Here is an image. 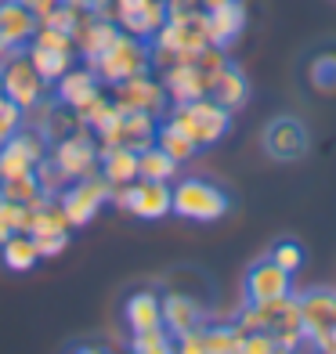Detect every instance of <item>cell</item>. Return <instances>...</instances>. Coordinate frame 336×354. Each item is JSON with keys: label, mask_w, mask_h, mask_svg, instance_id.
<instances>
[{"label": "cell", "mask_w": 336, "mask_h": 354, "mask_svg": "<svg viewBox=\"0 0 336 354\" xmlns=\"http://www.w3.org/2000/svg\"><path fill=\"white\" fill-rule=\"evenodd\" d=\"M235 326L246 333H271L279 351H297L304 347V326H300V300L293 293H286L279 300L253 304L246 300L235 315Z\"/></svg>", "instance_id": "obj_1"}, {"label": "cell", "mask_w": 336, "mask_h": 354, "mask_svg": "<svg viewBox=\"0 0 336 354\" xmlns=\"http://www.w3.org/2000/svg\"><path fill=\"white\" fill-rule=\"evenodd\" d=\"M170 120L178 123L199 149H210V145L224 141L228 131H232V109L214 102L210 94H203V98H196V102H185V105H174Z\"/></svg>", "instance_id": "obj_2"}, {"label": "cell", "mask_w": 336, "mask_h": 354, "mask_svg": "<svg viewBox=\"0 0 336 354\" xmlns=\"http://www.w3.org/2000/svg\"><path fill=\"white\" fill-rule=\"evenodd\" d=\"M91 69L98 73L102 84H120V80H131V76H141V73H152V62H149V44L134 37V33H123L112 40L105 51L91 62Z\"/></svg>", "instance_id": "obj_3"}, {"label": "cell", "mask_w": 336, "mask_h": 354, "mask_svg": "<svg viewBox=\"0 0 336 354\" xmlns=\"http://www.w3.org/2000/svg\"><path fill=\"white\" fill-rule=\"evenodd\" d=\"M170 192H174L170 210L185 221H199V224L221 221L232 206V199L224 196V188H217L214 181H203V177H181Z\"/></svg>", "instance_id": "obj_4"}, {"label": "cell", "mask_w": 336, "mask_h": 354, "mask_svg": "<svg viewBox=\"0 0 336 354\" xmlns=\"http://www.w3.org/2000/svg\"><path fill=\"white\" fill-rule=\"evenodd\" d=\"M105 203H112V185L102 177V170L80 177V181H69L58 192V206L66 214L69 228H87Z\"/></svg>", "instance_id": "obj_5"}, {"label": "cell", "mask_w": 336, "mask_h": 354, "mask_svg": "<svg viewBox=\"0 0 336 354\" xmlns=\"http://www.w3.org/2000/svg\"><path fill=\"white\" fill-rule=\"evenodd\" d=\"M112 203L131 217L163 221L174 206V192H170V181H145V177H138V181L123 185V188H112Z\"/></svg>", "instance_id": "obj_6"}, {"label": "cell", "mask_w": 336, "mask_h": 354, "mask_svg": "<svg viewBox=\"0 0 336 354\" xmlns=\"http://www.w3.org/2000/svg\"><path fill=\"white\" fill-rule=\"evenodd\" d=\"M0 80H4V94L15 105H22L26 112L40 109L47 102V94H51V84L33 69V62L26 58V51H19L0 66Z\"/></svg>", "instance_id": "obj_7"}, {"label": "cell", "mask_w": 336, "mask_h": 354, "mask_svg": "<svg viewBox=\"0 0 336 354\" xmlns=\"http://www.w3.org/2000/svg\"><path fill=\"white\" fill-rule=\"evenodd\" d=\"M156 127H159V116H152V112H116L112 120H105L98 131V145H123V149H149V145H156Z\"/></svg>", "instance_id": "obj_8"}, {"label": "cell", "mask_w": 336, "mask_h": 354, "mask_svg": "<svg viewBox=\"0 0 336 354\" xmlns=\"http://www.w3.org/2000/svg\"><path fill=\"white\" fill-rule=\"evenodd\" d=\"M47 156L62 167V174H66L69 181H80V177L98 170V138H94L91 127H80L76 134L47 145Z\"/></svg>", "instance_id": "obj_9"}, {"label": "cell", "mask_w": 336, "mask_h": 354, "mask_svg": "<svg viewBox=\"0 0 336 354\" xmlns=\"http://www.w3.org/2000/svg\"><path fill=\"white\" fill-rule=\"evenodd\" d=\"M109 98L116 102V109H123V112H152V116H163L167 105H170L163 80H156V76H149V73L112 84Z\"/></svg>", "instance_id": "obj_10"}, {"label": "cell", "mask_w": 336, "mask_h": 354, "mask_svg": "<svg viewBox=\"0 0 336 354\" xmlns=\"http://www.w3.org/2000/svg\"><path fill=\"white\" fill-rule=\"evenodd\" d=\"M308 127L297 116H275L264 127V152L275 159V163H297V159L308 156Z\"/></svg>", "instance_id": "obj_11"}, {"label": "cell", "mask_w": 336, "mask_h": 354, "mask_svg": "<svg viewBox=\"0 0 336 354\" xmlns=\"http://www.w3.org/2000/svg\"><path fill=\"white\" fill-rule=\"evenodd\" d=\"M44 156H47L44 134L40 131H26V127H22L19 134H11L8 141H0V181L37 170V163Z\"/></svg>", "instance_id": "obj_12"}, {"label": "cell", "mask_w": 336, "mask_h": 354, "mask_svg": "<svg viewBox=\"0 0 336 354\" xmlns=\"http://www.w3.org/2000/svg\"><path fill=\"white\" fill-rule=\"evenodd\" d=\"M112 22L123 33L152 40L159 33V26L167 22V4L163 0H112Z\"/></svg>", "instance_id": "obj_13"}, {"label": "cell", "mask_w": 336, "mask_h": 354, "mask_svg": "<svg viewBox=\"0 0 336 354\" xmlns=\"http://www.w3.org/2000/svg\"><path fill=\"white\" fill-rule=\"evenodd\" d=\"M156 44L170 47L174 55H192V51H203L210 44V33H206V11L196 15H185V19H167L159 26V33L152 37Z\"/></svg>", "instance_id": "obj_14"}, {"label": "cell", "mask_w": 336, "mask_h": 354, "mask_svg": "<svg viewBox=\"0 0 336 354\" xmlns=\"http://www.w3.org/2000/svg\"><path fill=\"white\" fill-rule=\"evenodd\" d=\"M300 300V326H304V340H318L326 336L333 326H336V289L329 286H318V289H308Z\"/></svg>", "instance_id": "obj_15"}, {"label": "cell", "mask_w": 336, "mask_h": 354, "mask_svg": "<svg viewBox=\"0 0 336 354\" xmlns=\"http://www.w3.org/2000/svg\"><path fill=\"white\" fill-rule=\"evenodd\" d=\"M290 279H293L290 271L279 268L271 257H264V261L250 264V271H246V300H253V304L279 300L290 293Z\"/></svg>", "instance_id": "obj_16"}, {"label": "cell", "mask_w": 336, "mask_h": 354, "mask_svg": "<svg viewBox=\"0 0 336 354\" xmlns=\"http://www.w3.org/2000/svg\"><path fill=\"white\" fill-rule=\"evenodd\" d=\"M159 304H163V326L167 333L178 340L181 333H192V329H199L206 326V311H203V304L196 297H185L178 293V289H170V293L159 297Z\"/></svg>", "instance_id": "obj_17"}, {"label": "cell", "mask_w": 336, "mask_h": 354, "mask_svg": "<svg viewBox=\"0 0 336 354\" xmlns=\"http://www.w3.org/2000/svg\"><path fill=\"white\" fill-rule=\"evenodd\" d=\"M243 29H246V0H228V4L206 11V33H210L214 47L228 51V47L243 37Z\"/></svg>", "instance_id": "obj_18"}, {"label": "cell", "mask_w": 336, "mask_h": 354, "mask_svg": "<svg viewBox=\"0 0 336 354\" xmlns=\"http://www.w3.org/2000/svg\"><path fill=\"white\" fill-rule=\"evenodd\" d=\"M37 15L22 0H0V44L8 47H26L37 33Z\"/></svg>", "instance_id": "obj_19"}, {"label": "cell", "mask_w": 336, "mask_h": 354, "mask_svg": "<svg viewBox=\"0 0 336 354\" xmlns=\"http://www.w3.org/2000/svg\"><path fill=\"white\" fill-rule=\"evenodd\" d=\"M159 80H163L167 98L174 105H185V102H196V98H203V94H210L206 80L199 76V69L192 66V62H174L170 69L159 73Z\"/></svg>", "instance_id": "obj_20"}, {"label": "cell", "mask_w": 336, "mask_h": 354, "mask_svg": "<svg viewBox=\"0 0 336 354\" xmlns=\"http://www.w3.org/2000/svg\"><path fill=\"white\" fill-rule=\"evenodd\" d=\"M80 127H87L84 116H80V109H73V105H66V102H58V98L40 105V123H37V131L44 134L47 145H55V141H62V138L76 134Z\"/></svg>", "instance_id": "obj_21"}, {"label": "cell", "mask_w": 336, "mask_h": 354, "mask_svg": "<svg viewBox=\"0 0 336 354\" xmlns=\"http://www.w3.org/2000/svg\"><path fill=\"white\" fill-rule=\"evenodd\" d=\"M98 170L112 188L138 181V152L123 145H98Z\"/></svg>", "instance_id": "obj_22"}, {"label": "cell", "mask_w": 336, "mask_h": 354, "mask_svg": "<svg viewBox=\"0 0 336 354\" xmlns=\"http://www.w3.org/2000/svg\"><path fill=\"white\" fill-rule=\"evenodd\" d=\"M98 91H102V80H98V73H94L87 62H84V69H66L55 80V98L73 105V109H80L87 98H94Z\"/></svg>", "instance_id": "obj_23"}, {"label": "cell", "mask_w": 336, "mask_h": 354, "mask_svg": "<svg viewBox=\"0 0 336 354\" xmlns=\"http://www.w3.org/2000/svg\"><path fill=\"white\" fill-rule=\"evenodd\" d=\"M123 322H127L131 333H145L152 326H163V304H159V293H152V289L131 293L127 304H123Z\"/></svg>", "instance_id": "obj_24"}, {"label": "cell", "mask_w": 336, "mask_h": 354, "mask_svg": "<svg viewBox=\"0 0 336 354\" xmlns=\"http://www.w3.org/2000/svg\"><path fill=\"white\" fill-rule=\"evenodd\" d=\"M26 232L29 235H62V232H73L66 214L55 196H40L26 206Z\"/></svg>", "instance_id": "obj_25"}, {"label": "cell", "mask_w": 336, "mask_h": 354, "mask_svg": "<svg viewBox=\"0 0 336 354\" xmlns=\"http://www.w3.org/2000/svg\"><path fill=\"white\" fill-rule=\"evenodd\" d=\"M210 98L221 102L224 109H232V112L246 109V102H250V80H246V73H243V69H235L232 62H228V66L221 69V76L214 80Z\"/></svg>", "instance_id": "obj_26"}, {"label": "cell", "mask_w": 336, "mask_h": 354, "mask_svg": "<svg viewBox=\"0 0 336 354\" xmlns=\"http://www.w3.org/2000/svg\"><path fill=\"white\" fill-rule=\"evenodd\" d=\"M116 37H120V26L112 19H91L84 29H80V37H76V51L84 55V62L91 66V62L98 58Z\"/></svg>", "instance_id": "obj_27"}, {"label": "cell", "mask_w": 336, "mask_h": 354, "mask_svg": "<svg viewBox=\"0 0 336 354\" xmlns=\"http://www.w3.org/2000/svg\"><path fill=\"white\" fill-rule=\"evenodd\" d=\"M0 261H4V268H11V271H33L37 261H40L33 235L19 232V235L4 239V243H0Z\"/></svg>", "instance_id": "obj_28"}, {"label": "cell", "mask_w": 336, "mask_h": 354, "mask_svg": "<svg viewBox=\"0 0 336 354\" xmlns=\"http://www.w3.org/2000/svg\"><path fill=\"white\" fill-rule=\"evenodd\" d=\"M178 159L167 156L159 145H149V149L138 152V177H145V181H174L178 177Z\"/></svg>", "instance_id": "obj_29"}, {"label": "cell", "mask_w": 336, "mask_h": 354, "mask_svg": "<svg viewBox=\"0 0 336 354\" xmlns=\"http://www.w3.org/2000/svg\"><path fill=\"white\" fill-rule=\"evenodd\" d=\"M156 145H159V149H163L167 156L178 159V163H185V159H192V156L199 152V145L192 141V138H188V134H185V131H181V127L174 123L170 116L156 127Z\"/></svg>", "instance_id": "obj_30"}, {"label": "cell", "mask_w": 336, "mask_h": 354, "mask_svg": "<svg viewBox=\"0 0 336 354\" xmlns=\"http://www.w3.org/2000/svg\"><path fill=\"white\" fill-rule=\"evenodd\" d=\"M308 87L318 94H336V51H315L304 69Z\"/></svg>", "instance_id": "obj_31"}, {"label": "cell", "mask_w": 336, "mask_h": 354, "mask_svg": "<svg viewBox=\"0 0 336 354\" xmlns=\"http://www.w3.org/2000/svg\"><path fill=\"white\" fill-rule=\"evenodd\" d=\"M26 58L33 62V69L47 80V84H55V80L73 69V51H51V47H37V44H29V51Z\"/></svg>", "instance_id": "obj_32"}, {"label": "cell", "mask_w": 336, "mask_h": 354, "mask_svg": "<svg viewBox=\"0 0 336 354\" xmlns=\"http://www.w3.org/2000/svg\"><path fill=\"white\" fill-rule=\"evenodd\" d=\"M203 336L206 354H243L246 329H239L235 322H224V326H203Z\"/></svg>", "instance_id": "obj_33"}, {"label": "cell", "mask_w": 336, "mask_h": 354, "mask_svg": "<svg viewBox=\"0 0 336 354\" xmlns=\"http://www.w3.org/2000/svg\"><path fill=\"white\" fill-rule=\"evenodd\" d=\"M131 351L134 354H170L174 351V336L167 326H152L145 333H131Z\"/></svg>", "instance_id": "obj_34"}, {"label": "cell", "mask_w": 336, "mask_h": 354, "mask_svg": "<svg viewBox=\"0 0 336 354\" xmlns=\"http://www.w3.org/2000/svg\"><path fill=\"white\" fill-rule=\"evenodd\" d=\"M0 196L29 206L33 199H40L44 192H40V185H37V174L29 170V174H19V177H8V181H0Z\"/></svg>", "instance_id": "obj_35"}, {"label": "cell", "mask_w": 336, "mask_h": 354, "mask_svg": "<svg viewBox=\"0 0 336 354\" xmlns=\"http://www.w3.org/2000/svg\"><path fill=\"white\" fill-rule=\"evenodd\" d=\"M33 174H37V185H40L44 196H55V199H58V192L69 185V177L62 174V167L55 163L51 156H44L40 163H37V170H33Z\"/></svg>", "instance_id": "obj_36"}, {"label": "cell", "mask_w": 336, "mask_h": 354, "mask_svg": "<svg viewBox=\"0 0 336 354\" xmlns=\"http://www.w3.org/2000/svg\"><path fill=\"white\" fill-rule=\"evenodd\" d=\"M19 232H26V206L0 196V243L19 235Z\"/></svg>", "instance_id": "obj_37"}, {"label": "cell", "mask_w": 336, "mask_h": 354, "mask_svg": "<svg viewBox=\"0 0 336 354\" xmlns=\"http://www.w3.org/2000/svg\"><path fill=\"white\" fill-rule=\"evenodd\" d=\"M271 261H275L279 268H286L290 275H297V271L304 268V250H300V243H293V239H279V243L271 246Z\"/></svg>", "instance_id": "obj_38"}, {"label": "cell", "mask_w": 336, "mask_h": 354, "mask_svg": "<svg viewBox=\"0 0 336 354\" xmlns=\"http://www.w3.org/2000/svg\"><path fill=\"white\" fill-rule=\"evenodd\" d=\"M29 44H37V47H51V51H73L76 55V40L69 33H62V29L55 26H37V33Z\"/></svg>", "instance_id": "obj_39"}, {"label": "cell", "mask_w": 336, "mask_h": 354, "mask_svg": "<svg viewBox=\"0 0 336 354\" xmlns=\"http://www.w3.org/2000/svg\"><path fill=\"white\" fill-rule=\"evenodd\" d=\"M22 120H26V109L15 105L8 94H4V98H0V141H8L11 134H19L22 131Z\"/></svg>", "instance_id": "obj_40"}, {"label": "cell", "mask_w": 336, "mask_h": 354, "mask_svg": "<svg viewBox=\"0 0 336 354\" xmlns=\"http://www.w3.org/2000/svg\"><path fill=\"white\" fill-rule=\"evenodd\" d=\"M33 243H37L40 257H58L62 250L69 246V232H62V235H33Z\"/></svg>", "instance_id": "obj_41"}, {"label": "cell", "mask_w": 336, "mask_h": 354, "mask_svg": "<svg viewBox=\"0 0 336 354\" xmlns=\"http://www.w3.org/2000/svg\"><path fill=\"white\" fill-rule=\"evenodd\" d=\"M174 347H178L181 354H206V336H203V326L192 329V333H181L178 340H174Z\"/></svg>", "instance_id": "obj_42"}, {"label": "cell", "mask_w": 336, "mask_h": 354, "mask_svg": "<svg viewBox=\"0 0 336 354\" xmlns=\"http://www.w3.org/2000/svg\"><path fill=\"white\" fill-rule=\"evenodd\" d=\"M243 351H250V354H271V351H279V344H275V336H271V333H246Z\"/></svg>", "instance_id": "obj_43"}, {"label": "cell", "mask_w": 336, "mask_h": 354, "mask_svg": "<svg viewBox=\"0 0 336 354\" xmlns=\"http://www.w3.org/2000/svg\"><path fill=\"white\" fill-rule=\"evenodd\" d=\"M163 4H167V19H185V15L203 11L199 0H163Z\"/></svg>", "instance_id": "obj_44"}, {"label": "cell", "mask_w": 336, "mask_h": 354, "mask_svg": "<svg viewBox=\"0 0 336 354\" xmlns=\"http://www.w3.org/2000/svg\"><path fill=\"white\" fill-rule=\"evenodd\" d=\"M22 4H26L29 11H33V15H37V22H40L47 11H55V8L62 4V0H22Z\"/></svg>", "instance_id": "obj_45"}, {"label": "cell", "mask_w": 336, "mask_h": 354, "mask_svg": "<svg viewBox=\"0 0 336 354\" xmlns=\"http://www.w3.org/2000/svg\"><path fill=\"white\" fill-rule=\"evenodd\" d=\"M315 347H318V351H326V354H336V326H333L326 336H318Z\"/></svg>", "instance_id": "obj_46"}, {"label": "cell", "mask_w": 336, "mask_h": 354, "mask_svg": "<svg viewBox=\"0 0 336 354\" xmlns=\"http://www.w3.org/2000/svg\"><path fill=\"white\" fill-rule=\"evenodd\" d=\"M203 11H210V8H221V4H228V0H199Z\"/></svg>", "instance_id": "obj_47"}, {"label": "cell", "mask_w": 336, "mask_h": 354, "mask_svg": "<svg viewBox=\"0 0 336 354\" xmlns=\"http://www.w3.org/2000/svg\"><path fill=\"white\" fill-rule=\"evenodd\" d=\"M66 4H76V8H87L91 0H66Z\"/></svg>", "instance_id": "obj_48"}, {"label": "cell", "mask_w": 336, "mask_h": 354, "mask_svg": "<svg viewBox=\"0 0 336 354\" xmlns=\"http://www.w3.org/2000/svg\"><path fill=\"white\" fill-rule=\"evenodd\" d=\"M0 98H4V80H0Z\"/></svg>", "instance_id": "obj_49"}]
</instances>
